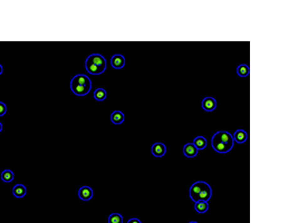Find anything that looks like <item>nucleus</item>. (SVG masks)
Listing matches in <instances>:
<instances>
[{"label":"nucleus","instance_id":"nucleus-4","mask_svg":"<svg viewBox=\"0 0 298 223\" xmlns=\"http://www.w3.org/2000/svg\"><path fill=\"white\" fill-rule=\"evenodd\" d=\"M211 145L214 151L221 154L228 153V152L231 151L232 147H233V145H229V144L222 143V142H219V141H213V139H211Z\"/></svg>","mask_w":298,"mask_h":223},{"label":"nucleus","instance_id":"nucleus-21","mask_svg":"<svg viewBox=\"0 0 298 223\" xmlns=\"http://www.w3.org/2000/svg\"><path fill=\"white\" fill-rule=\"evenodd\" d=\"M7 112V107H6L5 103L0 102V116H3Z\"/></svg>","mask_w":298,"mask_h":223},{"label":"nucleus","instance_id":"nucleus-19","mask_svg":"<svg viewBox=\"0 0 298 223\" xmlns=\"http://www.w3.org/2000/svg\"><path fill=\"white\" fill-rule=\"evenodd\" d=\"M237 73L240 77H247L249 75V66L246 64H241L238 66Z\"/></svg>","mask_w":298,"mask_h":223},{"label":"nucleus","instance_id":"nucleus-16","mask_svg":"<svg viewBox=\"0 0 298 223\" xmlns=\"http://www.w3.org/2000/svg\"><path fill=\"white\" fill-rule=\"evenodd\" d=\"M194 209L198 213H206L209 209V205L206 201H198L194 203Z\"/></svg>","mask_w":298,"mask_h":223},{"label":"nucleus","instance_id":"nucleus-17","mask_svg":"<svg viewBox=\"0 0 298 223\" xmlns=\"http://www.w3.org/2000/svg\"><path fill=\"white\" fill-rule=\"evenodd\" d=\"M1 180L6 183H10L13 181V172L10 170H5L1 173Z\"/></svg>","mask_w":298,"mask_h":223},{"label":"nucleus","instance_id":"nucleus-10","mask_svg":"<svg viewBox=\"0 0 298 223\" xmlns=\"http://www.w3.org/2000/svg\"><path fill=\"white\" fill-rule=\"evenodd\" d=\"M71 92L74 93L75 95L77 96H85L87 95L92 87H85V86H77V85H71Z\"/></svg>","mask_w":298,"mask_h":223},{"label":"nucleus","instance_id":"nucleus-25","mask_svg":"<svg viewBox=\"0 0 298 223\" xmlns=\"http://www.w3.org/2000/svg\"><path fill=\"white\" fill-rule=\"evenodd\" d=\"M189 223H198V222H196V221H191V222H189Z\"/></svg>","mask_w":298,"mask_h":223},{"label":"nucleus","instance_id":"nucleus-13","mask_svg":"<svg viewBox=\"0 0 298 223\" xmlns=\"http://www.w3.org/2000/svg\"><path fill=\"white\" fill-rule=\"evenodd\" d=\"M26 193H27V189H26L25 185H23V184H16L15 186H13V194L15 195L16 198H18V199L24 198V196L26 195Z\"/></svg>","mask_w":298,"mask_h":223},{"label":"nucleus","instance_id":"nucleus-23","mask_svg":"<svg viewBox=\"0 0 298 223\" xmlns=\"http://www.w3.org/2000/svg\"><path fill=\"white\" fill-rule=\"evenodd\" d=\"M1 74H3V66L0 65V75H1Z\"/></svg>","mask_w":298,"mask_h":223},{"label":"nucleus","instance_id":"nucleus-7","mask_svg":"<svg viewBox=\"0 0 298 223\" xmlns=\"http://www.w3.org/2000/svg\"><path fill=\"white\" fill-rule=\"evenodd\" d=\"M152 154L156 157H162L163 155H165L166 153V147L164 144L162 143H154L152 145Z\"/></svg>","mask_w":298,"mask_h":223},{"label":"nucleus","instance_id":"nucleus-11","mask_svg":"<svg viewBox=\"0 0 298 223\" xmlns=\"http://www.w3.org/2000/svg\"><path fill=\"white\" fill-rule=\"evenodd\" d=\"M247 132L245 131V129H237V131L234 132V134L232 135V139H233V142H237V143L239 144H242L245 143L246 141H247Z\"/></svg>","mask_w":298,"mask_h":223},{"label":"nucleus","instance_id":"nucleus-1","mask_svg":"<svg viewBox=\"0 0 298 223\" xmlns=\"http://www.w3.org/2000/svg\"><path fill=\"white\" fill-rule=\"evenodd\" d=\"M207 182H203V181H198V182H194L193 184L191 185L190 187V198L191 200L193 201L194 203L198 202L199 195L201 193V191L203 190V187L206 186Z\"/></svg>","mask_w":298,"mask_h":223},{"label":"nucleus","instance_id":"nucleus-2","mask_svg":"<svg viewBox=\"0 0 298 223\" xmlns=\"http://www.w3.org/2000/svg\"><path fill=\"white\" fill-rule=\"evenodd\" d=\"M212 139H213V141H219V142H222V143L229 144V145H233L232 135L229 132H226V131L217 132V133L212 136Z\"/></svg>","mask_w":298,"mask_h":223},{"label":"nucleus","instance_id":"nucleus-5","mask_svg":"<svg viewBox=\"0 0 298 223\" xmlns=\"http://www.w3.org/2000/svg\"><path fill=\"white\" fill-rule=\"evenodd\" d=\"M85 68H86V70L89 73V74H92V75H101L106 70V68H103V67L97 66V65L93 64V63L88 62V60L85 62Z\"/></svg>","mask_w":298,"mask_h":223},{"label":"nucleus","instance_id":"nucleus-3","mask_svg":"<svg viewBox=\"0 0 298 223\" xmlns=\"http://www.w3.org/2000/svg\"><path fill=\"white\" fill-rule=\"evenodd\" d=\"M71 85H77V86H85V87H92V82L86 75H76L71 78Z\"/></svg>","mask_w":298,"mask_h":223},{"label":"nucleus","instance_id":"nucleus-22","mask_svg":"<svg viewBox=\"0 0 298 223\" xmlns=\"http://www.w3.org/2000/svg\"><path fill=\"white\" fill-rule=\"evenodd\" d=\"M128 223H142L141 222L139 219H136V218H132V219H130V220L128 221Z\"/></svg>","mask_w":298,"mask_h":223},{"label":"nucleus","instance_id":"nucleus-18","mask_svg":"<svg viewBox=\"0 0 298 223\" xmlns=\"http://www.w3.org/2000/svg\"><path fill=\"white\" fill-rule=\"evenodd\" d=\"M106 90L104 88H97L96 90L94 92V98L98 102H102L106 98Z\"/></svg>","mask_w":298,"mask_h":223},{"label":"nucleus","instance_id":"nucleus-14","mask_svg":"<svg viewBox=\"0 0 298 223\" xmlns=\"http://www.w3.org/2000/svg\"><path fill=\"white\" fill-rule=\"evenodd\" d=\"M111 121L115 125H120V124H122L124 122V114L121 110H115L111 115Z\"/></svg>","mask_w":298,"mask_h":223},{"label":"nucleus","instance_id":"nucleus-9","mask_svg":"<svg viewBox=\"0 0 298 223\" xmlns=\"http://www.w3.org/2000/svg\"><path fill=\"white\" fill-rule=\"evenodd\" d=\"M111 65L115 69H121L125 65V58L122 55H114L111 59Z\"/></svg>","mask_w":298,"mask_h":223},{"label":"nucleus","instance_id":"nucleus-6","mask_svg":"<svg viewBox=\"0 0 298 223\" xmlns=\"http://www.w3.org/2000/svg\"><path fill=\"white\" fill-rule=\"evenodd\" d=\"M93 190L89 186H82L78 190V196L83 201H89L93 198Z\"/></svg>","mask_w":298,"mask_h":223},{"label":"nucleus","instance_id":"nucleus-24","mask_svg":"<svg viewBox=\"0 0 298 223\" xmlns=\"http://www.w3.org/2000/svg\"><path fill=\"white\" fill-rule=\"evenodd\" d=\"M1 131H3V124L0 123V132H1Z\"/></svg>","mask_w":298,"mask_h":223},{"label":"nucleus","instance_id":"nucleus-15","mask_svg":"<svg viewBox=\"0 0 298 223\" xmlns=\"http://www.w3.org/2000/svg\"><path fill=\"white\" fill-rule=\"evenodd\" d=\"M192 144L196 146V149L198 150V151H202V150H204L207 147V139H204L203 136H198V137L194 139Z\"/></svg>","mask_w":298,"mask_h":223},{"label":"nucleus","instance_id":"nucleus-8","mask_svg":"<svg viewBox=\"0 0 298 223\" xmlns=\"http://www.w3.org/2000/svg\"><path fill=\"white\" fill-rule=\"evenodd\" d=\"M217 107V102L213 97H206L202 100V108L206 112H212Z\"/></svg>","mask_w":298,"mask_h":223},{"label":"nucleus","instance_id":"nucleus-20","mask_svg":"<svg viewBox=\"0 0 298 223\" xmlns=\"http://www.w3.org/2000/svg\"><path fill=\"white\" fill-rule=\"evenodd\" d=\"M108 223H123V216L118 213H112L108 216Z\"/></svg>","mask_w":298,"mask_h":223},{"label":"nucleus","instance_id":"nucleus-12","mask_svg":"<svg viewBox=\"0 0 298 223\" xmlns=\"http://www.w3.org/2000/svg\"><path fill=\"white\" fill-rule=\"evenodd\" d=\"M198 152L199 151L196 149V146H194L192 143H186L183 146V154L186 157H190V159H191V157L196 156Z\"/></svg>","mask_w":298,"mask_h":223}]
</instances>
